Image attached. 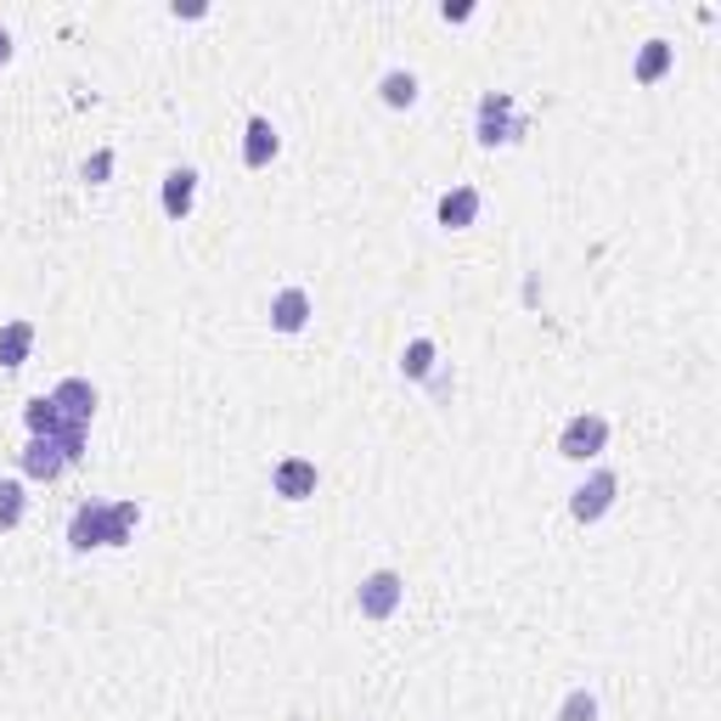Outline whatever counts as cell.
<instances>
[{"label": "cell", "mask_w": 721, "mask_h": 721, "mask_svg": "<svg viewBox=\"0 0 721 721\" xmlns=\"http://www.w3.org/2000/svg\"><path fill=\"white\" fill-rule=\"evenodd\" d=\"M142 530V508L136 502H85L69 519V547L91 553V547H125V541Z\"/></svg>", "instance_id": "cell-1"}, {"label": "cell", "mask_w": 721, "mask_h": 721, "mask_svg": "<svg viewBox=\"0 0 721 721\" xmlns=\"http://www.w3.org/2000/svg\"><path fill=\"white\" fill-rule=\"evenodd\" d=\"M473 136L485 147H502V142H519L524 136V113L508 91H485L479 96V113H473Z\"/></svg>", "instance_id": "cell-2"}, {"label": "cell", "mask_w": 721, "mask_h": 721, "mask_svg": "<svg viewBox=\"0 0 721 721\" xmlns=\"http://www.w3.org/2000/svg\"><path fill=\"white\" fill-rule=\"evenodd\" d=\"M604 446H609V417H597V411H575L558 435V457H570V462L604 457Z\"/></svg>", "instance_id": "cell-3"}, {"label": "cell", "mask_w": 721, "mask_h": 721, "mask_svg": "<svg viewBox=\"0 0 721 721\" xmlns=\"http://www.w3.org/2000/svg\"><path fill=\"white\" fill-rule=\"evenodd\" d=\"M400 597H406V581L395 570H373L355 592V609H360V620H389L400 609Z\"/></svg>", "instance_id": "cell-4"}, {"label": "cell", "mask_w": 721, "mask_h": 721, "mask_svg": "<svg viewBox=\"0 0 721 721\" xmlns=\"http://www.w3.org/2000/svg\"><path fill=\"white\" fill-rule=\"evenodd\" d=\"M615 497H620V479H615L609 468H597V473L586 479V485L570 497V513H575V524H597V519H604V513L615 508Z\"/></svg>", "instance_id": "cell-5"}, {"label": "cell", "mask_w": 721, "mask_h": 721, "mask_svg": "<svg viewBox=\"0 0 721 721\" xmlns=\"http://www.w3.org/2000/svg\"><path fill=\"white\" fill-rule=\"evenodd\" d=\"M316 462L311 457H282L276 468H271V491L282 497V502H305V497H316Z\"/></svg>", "instance_id": "cell-6"}, {"label": "cell", "mask_w": 721, "mask_h": 721, "mask_svg": "<svg viewBox=\"0 0 721 721\" xmlns=\"http://www.w3.org/2000/svg\"><path fill=\"white\" fill-rule=\"evenodd\" d=\"M51 406L63 411V424H69V429L85 435V429H91V417H96V389H91L85 378H63V384L51 389Z\"/></svg>", "instance_id": "cell-7"}, {"label": "cell", "mask_w": 721, "mask_h": 721, "mask_svg": "<svg viewBox=\"0 0 721 721\" xmlns=\"http://www.w3.org/2000/svg\"><path fill=\"white\" fill-rule=\"evenodd\" d=\"M69 468H74V451L63 440H29L23 446V473L29 479H45V485H51V479H63Z\"/></svg>", "instance_id": "cell-8"}, {"label": "cell", "mask_w": 721, "mask_h": 721, "mask_svg": "<svg viewBox=\"0 0 721 721\" xmlns=\"http://www.w3.org/2000/svg\"><path fill=\"white\" fill-rule=\"evenodd\" d=\"M158 203H164V215H169V220H187V215H192V203H198V169H169V175H164Z\"/></svg>", "instance_id": "cell-9"}, {"label": "cell", "mask_w": 721, "mask_h": 721, "mask_svg": "<svg viewBox=\"0 0 721 721\" xmlns=\"http://www.w3.org/2000/svg\"><path fill=\"white\" fill-rule=\"evenodd\" d=\"M271 327L276 333H305L311 327V293L305 288H282L271 299Z\"/></svg>", "instance_id": "cell-10"}, {"label": "cell", "mask_w": 721, "mask_h": 721, "mask_svg": "<svg viewBox=\"0 0 721 721\" xmlns=\"http://www.w3.org/2000/svg\"><path fill=\"white\" fill-rule=\"evenodd\" d=\"M276 147H282V142H276V125H271L265 113H254V118H249V136H243V164H249V169H265V164L276 158Z\"/></svg>", "instance_id": "cell-11"}, {"label": "cell", "mask_w": 721, "mask_h": 721, "mask_svg": "<svg viewBox=\"0 0 721 721\" xmlns=\"http://www.w3.org/2000/svg\"><path fill=\"white\" fill-rule=\"evenodd\" d=\"M479 220V192L473 187H451L446 198H440V226L446 231H462V226H473Z\"/></svg>", "instance_id": "cell-12"}, {"label": "cell", "mask_w": 721, "mask_h": 721, "mask_svg": "<svg viewBox=\"0 0 721 721\" xmlns=\"http://www.w3.org/2000/svg\"><path fill=\"white\" fill-rule=\"evenodd\" d=\"M671 63H677L671 40H648V45L637 51V85H659V80L671 74Z\"/></svg>", "instance_id": "cell-13"}, {"label": "cell", "mask_w": 721, "mask_h": 721, "mask_svg": "<svg viewBox=\"0 0 721 721\" xmlns=\"http://www.w3.org/2000/svg\"><path fill=\"white\" fill-rule=\"evenodd\" d=\"M29 349H34V322H7L0 327V367H23L29 360Z\"/></svg>", "instance_id": "cell-14"}, {"label": "cell", "mask_w": 721, "mask_h": 721, "mask_svg": "<svg viewBox=\"0 0 721 721\" xmlns=\"http://www.w3.org/2000/svg\"><path fill=\"white\" fill-rule=\"evenodd\" d=\"M435 360H440V349H435V338H411V344L400 349V373H406L411 384H424V378L435 373Z\"/></svg>", "instance_id": "cell-15"}, {"label": "cell", "mask_w": 721, "mask_h": 721, "mask_svg": "<svg viewBox=\"0 0 721 721\" xmlns=\"http://www.w3.org/2000/svg\"><path fill=\"white\" fill-rule=\"evenodd\" d=\"M378 96H384V107H411V102H417V74L389 69V74L378 80Z\"/></svg>", "instance_id": "cell-16"}, {"label": "cell", "mask_w": 721, "mask_h": 721, "mask_svg": "<svg viewBox=\"0 0 721 721\" xmlns=\"http://www.w3.org/2000/svg\"><path fill=\"white\" fill-rule=\"evenodd\" d=\"M29 513V497H23V479H0V530H18Z\"/></svg>", "instance_id": "cell-17"}, {"label": "cell", "mask_w": 721, "mask_h": 721, "mask_svg": "<svg viewBox=\"0 0 721 721\" xmlns=\"http://www.w3.org/2000/svg\"><path fill=\"white\" fill-rule=\"evenodd\" d=\"M558 721H597V693H586V688H575L564 704H558Z\"/></svg>", "instance_id": "cell-18"}, {"label": "cell", "mask_w": 721, "mask_h": 721, "mask_svg": "<svg viewBox=\"0 0 721 721\" xmlns=\"http://www.w3.org/2000/svg\"><path fill=\"white\" fill-rule=\"evenodd\" d=\"M107 175H113V153L102 147L96 158H85V180H91V187H102V180H107Z\"/></svg>", "instance_id": "cell-19"}, {"label": "cell", "mask_w": 721, "mask_h": 721, "mask_svg": "<svg viewBox=\"0 0 721 721\" xmlns=\"http://www.w3.org/2000/svg\"><path fill=\"white\" fill-rule=\"evenodd\" d=\"M440 18H446V23H468V18H473V7H446Z\"/></svg>", "instance_id": "cell-20"}, {"label": "cell", "mask_w": 721, "mask_h": 721, "mask_svg": "<svg viewBox=\"0 0 721 721\" xmlns=\"http://www.w3.org/2000/svg\"><path fill=\"white\" fill-rule=\"evenodd\" d=\"M7 63H12V34L0 29V69H7Z\"/></svg>", "instance_id": "cell-21"}]
</instances>
